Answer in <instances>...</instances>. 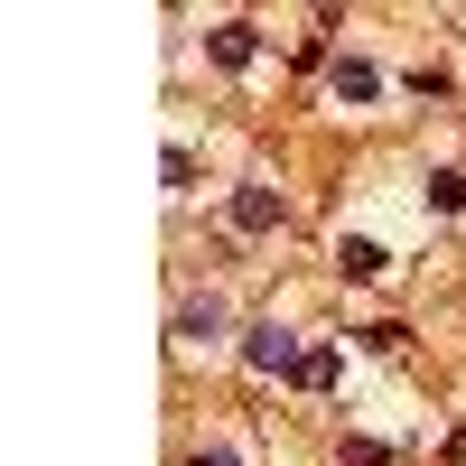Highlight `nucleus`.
<instances>
[{
  "instance_id": "obj_3",
  "label": "nucleus",
  "mask_w": 466,
  "mask_h": 466,
  "mask_svg": "<svg viewBox=\"0 0 466 466\" xmlns=\"http://www.w3.org/2000/svg\"><path fill=\"white\" fill-rule=\"evenodd\" d=\"M224 327H233V308H224V289H197V299H177V318H168V336L197 355V345H224Z\"/></svg>"
},
{
  "instance_id": "obj_4",
  "label": "nucleus",
  "mask_w": 466,
  "mask_h": 466,
  "mask_svg": "<svg viewBox=\"0 0 466 466\" xmlns=\"http://www.w3.org/2000/svg\"><path fill=\"white\" fill-rule=\"evenodd\" d=\"M327 94H336V103H355V112L382 103V66H373V56H336V66H327Z\"/></svg>"
},
{
  "instance_id": "obj_7",
  "label": "nucleus",
  "mask_w": 466,
  "mask_h": 466,
  "mask_svg": "<svg viewBox=\"0 0 466 466\" xmlns=\"http://www.w3.org/2000/svg\"><path fill=\"white\" fill-rule=\"evenodd\" d=\"M289 382H299V392H327V382H336V345H318V355H308Z\"/></svg>"
},
{
  "instance_id": "obj_9",
  "label": "nucleus",
  "mask_w": 466,
  "mask_h": 466,
  "mask_svg": "<svg viewBox=\"0 0 466 466\" xmlns=\"http://www.w3.org/2000/svg\"><path fill=\"white\" fill-rule=\"evenodd\" d=\"M187 466H243V448H233V439H206V448L187 457Z\"/></svg>"
},
{
  "instance_id": "obj_6",
  "label": "nucleus",
  "mask_w": 466,
  "mask_h": 466,
  "mask_svg": "<svg viewBox=\"0 0 466 466\" xmlns=\"http://www.w3.org/2000/svg\"><path fill=\"white\" fill-rule=\"evenodd\" d=\"M336 270H345V280H382V270H392V252H382L373 233H345V243H336Z\"/></svg>"
},
{
  "instance_id": "obj_1",
  "label": "nucleus",
  "mask_w": 466,
  "mask_h": 466,
  "mask_svg": "<svg viewBox=\"0 0 466 466\" xmlns=\"http://www.w3.org/2000/svg\"><path fill=\"white\" fill-rule=\"evenodd\" d=\"M224 224L243 233V243H270V233L289 224V206H280V187H270V177H243V187L224 197Z\"/></svg>"
},
{
  "instance_id": "obj_5",
  "label": "nucleus",
  "mask_w": 466,
  "mask_h": 466,
  "mask_svg": "<svg viewBox=\"0 0 466 466\" xmlns=\"http://www.w3.org/2000/svg\"><path fill=\"white\" fill-rule=\"evenodd\" d=\"M206 56H215V66H252V56H261V28H252V19H215V28H206Z\"/></svg>"
},
{
  "instance_id": "obj_2",
  "label": "nucleus",
  "mask_w": 466,
  "mask_h": 466,
  "mask_svg": "<svg viewBox=\"0 0 466 466\" xmlns=\"http://www.w3.org/2000/svg\"><path fill=\"white\" fill-rule=\"evenodd\" d=\"M299 364H308V355H299V336H289L280 318H261V327H243V373H261V382L280 373V382H289Z\"/></svg>"
},
{
  "instance_id": "obj_8",
  "label": "nucleus",
  "mask_w": 466,
  "mask_h": 466,
  "mask_svg": "<svg viewBox=\"0 0 466 466\" xmlns=\"http://www.w3.org/2000/svg\"><path fill=\"white\" fill-rule=\"evenodd\" d=\"M430 206H439V215H466V177H457V168L430 177Z\"/></svg>"
}]
</instances>
